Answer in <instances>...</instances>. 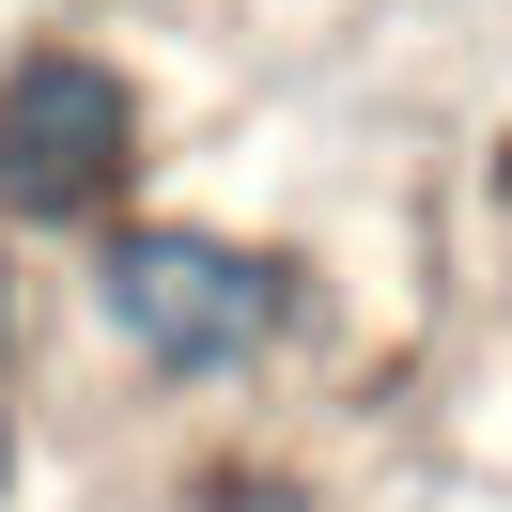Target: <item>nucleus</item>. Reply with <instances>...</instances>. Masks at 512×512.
I'll return each instance as SVG.
<instances>
[{
	"mask_svg": "<svg viewBox=\"0 0 512 512\" xmlns=\"http://www.w3.org/2000/svg\"><path fill=\"white\" fill-rule=\"evenodd\" d=\"M94 311L125 357H156V373H249L264 342L295 326V264L280 249H233V233H109L94 264Z\"/></svg>",
	"mask_w": 512,
	"mask_h": 512,
	"instance_id": "nucleus-1",
	"label": "nucleus"
},
{
	"mask_svg": "<svg viewBox=\"0 0 512 512\" xmlns=\"http://www.w3.org/2000/svg\"><path fill=\"white\" fill-rule=\"evenodd\" d=\"M140 171V94L94 47H32L0 78V218H94Z\"/></svg>",
	"mask_w": 512,
	"mask_h": 512,
	"instance_id": "nucleus-2",
	"label": "nucleus"
},
{
	"mask_svg": "<svg viewBox=\"0 0 512 512\" xmlns=\"http://www.w3.org/2000/svg\"><path fill=\"white\" fill-rule=\"evenodd\" d=\"M202 512H311L295 481H202Z\"/></svg>",
	"mask_w": 512,
	"mask_h": 512,
	"instance_id": "nucleus-3",
	"label": "nucleus"
},
{
	"mask_svg": "<svg viewBox=\"0 0 512 512\" xmlns=\"http://www.w3.org/2000/svg\"><path fill=\"white\" fill-rule=\"evenodd\" d=\"M0 357H16V264H0Z\"/></svg>",
	"mask_w": 512,
	"mask_h": 512,
	"instance_id": "nucleus-4",
	"label": "nucleus"
},
{
	"mask_svg": "<svg viewBox=\"0 0 512 512\" xmlns=\"http://www.w3.org/2000/svg\"><path fill=\"white\" fill-rule=\"evenodd\" d=\"M0 481H16V419H0Z\"/></svg>",
	"mask_w": 512,
	"mask_h": 512,
	"instance_id": "nucleus-5",
	"label": "nucleus"
}]
</instances>
